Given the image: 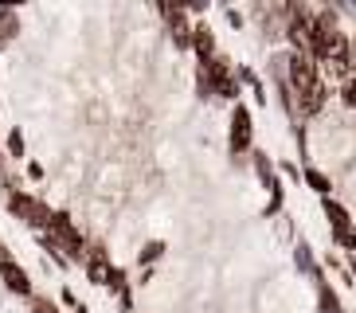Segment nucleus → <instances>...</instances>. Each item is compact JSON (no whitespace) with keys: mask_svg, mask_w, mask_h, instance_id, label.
<instances>
[{"mask_svg":"<svg viewBox=\"0 0 356 313\" xmlns=\"http://www.w3.org/2000/svg\"><path fill=\"white\" fill-rule=\"evenodd\" d=\"M16 35H20V16H16L12 4H0V47L12 43Z\"/></svg>","mask_w":356,"mask_h":313,"instance_id":"nucleus-10","label":"nucleus"},{"mask_svg":"<svg viewBox=\"0 0 356 313\" xmlns=\"http://www.w3.org/2000/svg\"><path fill=\"white\" fill-rule=\"evenodd\" d=\"M337 94H341V102H345L348 110H356V71H348L345 79H341V90Z\"/></svg>","mask_w":356,"mask_h":313,"instance_id":"nucleus-16","label":"nucleus"},{"mask_svg":"<svg viewBox=\"0 0 356 313\" xmlns=\"http://www.w3.org/2000/svg\"><path fill=\"white\" fill-rule=\"evenodd\" d=\"M161 16L168 20V31H172V43H177L180 51H184V47H192V28H188V20H184V12H180V8H172V4H161Z\"/></svg>","mask_w":356,"mask_h":313,"instance_id":"nucleus-7","label":"nucleus"},{"mask_svg":"<svg viewBox=\"0 0 356 313\" xmlns=\"http://www.w3.org/2000/svg\"><path fill=\"white\" fill-rule=\"evenodd\" d=\"M286 63H290V90L293 94H309L314 86H321V79H317V63L309 59V55L293 51Z\"/></svg>","mask_w":356,"mask_h":313,"instance_id":"nucleus-3","label":"nucleus"},{"mask_svg":"<svg viewBox=\"0 0 356 313\" xmlns=\"http://www.w3.org/2000/svg\"><path fill=\"white\" fill-rule=\"evenodd\" d=\"M298 98H302V110H305V114H317V110L325 106V98H329V94H325V86H314L309 94H298Z\"/></svg>","mask_w":356,"mask_h":313,"instance_id":"nucleus-15","label":"nucleus"},{"mask_svg":"<svg viewBox=\"0 0 356 313\" xmlns=\"http://www.w3.org/2000/svg\"><path fill=\"white\" fill-rule=\"evenodd\" d=\"M32 313H59V305H55L51 298H35V302H32Z\"/></svg>","mask_w":356,"mask_h":313,"instance_id":"nucleus-21","label":"nucleus"},{"mask_svg":"<svg viewBox=\"0 0 356 313\" xmlns=\"http://www.w3.org/2000/svg\"><path fill=\"white\" fill-rule=\"evenodd\" d=\"M192 51L200 55V63H211V59H216V35H211L208 24L192 28Z\"/></svg>","mask_w":356,"mask_h":313,"instance_id":"nucleus-9","label":"nucleus"},{"mask_svg":"<svg viewBox=\"0 0 356 313\" xmlns=\"http://www.w3.org/2000/svg\"><path fill=\"white\" fill-rule=\"evenodd\" d=\"M317 302H321V313H345L341 298L333 294V286H329L325 278H317Z\"/></svg>","mask_w":356,"mask_h":313,"instance_id":"nucleus-13","label":"nucleus"},{"mask_svg":"<svg viewBox=\"0 0 356 313\" xmlns=\"http://www.w3.org/2000/svg\"><path fill=\"white\" fill-rule=\"evenodd\" d=\"M4 145H8V156H12V161H20V156H24V134H20V129H8Z\"/></svg>","mask_w":356,"mask_h":313,"instance_id":"nucleus-18","label":"nucleus"},{"mask_svg":"<svg viewBox=\"0 0 356 313\" xmlns=\"http://www.w3.org/2000/svg\"><path fill=\"white\" fill-rule=\"evenodd\" d=\"M254 172H259L262 188L270 192V208H266V211H278V196H282V184H278V177H274V168H270V161H266V153H259V149H254Z\"/></svg>","mask_w":356,"mask_h":313,"instance_id":"nucleus-8","label":"nucleus"},{"mask_svg":"<svg viewBox=\"0 0 356 313\" xmlns=\"http://www.w3.org/2000/svg\"><path fill=\"white\" fill-rule=\"evenodd\" d=\"M0 282L8 286L12 294H20V298H32V278H28V271H24L20 262L12 259H0Z\"/></svg>","mask_w":356,"mask_h":313,"instance_id":"nucleus-4","label":"nucleus"},{"mask_svg":"<svg viewBox=\"0 0 356 313\" xmlns=\"http://www.w3.org/2000/svg\"><path fill=\"white\" fill-rule=\"evenodd\" d=\"M293 266H298V271L302 274H309V278H321V271H317V262H314V247H309V243H298V247H293Z\"/></svg>","mask_w":356,"mask_h":313,"instance_id":"nucleus-11","label":"nucleus"},{"mask_svg":"<svg viewBox=\"0 0 356 313\" xmlns=\"http://www.w3.org/2000/svg\"><path fill=\"white\" fill-rule=\"evenodd\" d=\"M325 216H329V223H333V235H337V231H348V227H353L348 208H345V204H337V200H329V196H325Z\"/></svg>","mask_w":356,"mask_h":313,"instance_id":"nucleus-12","label":"nucleus"},{"mask_svg":"<svg viewBox=\"0 0 356 313\" xmlns=\"http://www.w3.org/2000/svg\"><path fill=\"white\" fill-rule=\"evenodd\" d=\"M83 266H86V278L95 282V286H114V278H118V266H110V259L102 255V247H98V250H90Z\"/></svg>","mask_w":356,"mask_h":313,"instance_id":"nucleus-6","label":"nucleus"},{"mask_svg":"<svg viewBox=\"0 0 356 313\" xmlns=\"http://www.w3.org/2000/svg\"><path fill=\"white\" fill-rule=\"evenodd\" d=\"M251 149V110L235 106L231 114V153H247Z\"/></svg>","mask_w":356,"mask_h":313,"instance_id":"nucleus-5","label":"nucleus"},{"mask_svg":"<svg viewBox=\"0 0 356 313\" xmlns=\"http://www.w3.org/2000/svg\"><path fill=\"white\" fill-rule=\"evenodd\" d=\"M0 180H4V153H0Z\"/></svg>","mask_w":356,"mask_h":313,"instance_id":"nucleus-22","label":"nucleus"},{"mask_svg":"<svg viewBox=\"0 0 356 313\" xmlns=\"http://www.w3.org/2000/svg\"><path fill=\"white\" fill-rule=\"evenodd\" d=\"M161 255H165V243L153 239V243H145V247H141V255H137V259H141V266H153Z\"/></svg>","mask_w":356,"mask_h":313,"instance_id":"nucleus-17","label":"nucleus"},{"mask_svg":"<svg viewBox=\"0 0 356 313\" xmlns=\"http://www.w3.org/2000/svg\"><path fill=\"white\" fill-rule=\"evenodd\" d=\"M200 74H204V83H208L211 94H220V98H239V83L227 74V59L200 63Z\"/></svg>","mask_w":356,"mask_h":313,"instance_id":"nucleus-2","label":"nucleus"},{"mask_svg":"<svg viewBox=\"0 0 356 313\" xmlns=\"http://www.w3.org/2000/svg\"><path fill=\"white\" fill-rule=\"evenodd\" d=\"M333 239H337V247H345V250H353V255H356V227H348V231H337Z\"/></svg>","mask_w":356,"mask_h":313,"instance_id":"nucleus-20","label":"nucleus"},{"mask_svg":"<svg viewBox=\"0 0 356 313\" xmlns=\"http://www.w3.org/2000/svg\"><path fill=\"white\" fill-rule=\"evenodd\" d=\"M8 211H12L16 219H24L28 227H35V231H43L47 223H51V208H47L43 200L20 192V188H12V192H8Z\"/></svg>","mask_w":356,"mask_h":313,"instance_id":"nucleus-1","label":"nucleus"},{"mask_svg":"<svg viewBox=\"0 0 356 313\" xmlns=\"http://www.w3.org/2000/svg\"><path fill=\"white\" fill-rule=\"evenodd\" d=\"M302 177H305V184L314 188L317 196H329V192H333V184H329V177H325V172H317V168H305Z\"/></svg>","mask_w":356,"mask_h":313,"instance_id":"nucleus-14","label":"nucleus"},{"mask_svg":"<svg viewBox=\"0 0 356 313\" xmlns=\"http://www.w3.org/2000/svg\"><path fill=\"white\" fill-rule=\"evenodd\" d=\"M239 83L251 86V90H254V102H262V83H259V74H254L251 67H243V71H239Z\"/></svg>","mask_w":356,"mask_h":313,"instance_id":"nucleus-19","label":"nucleus"}]
</instances>
